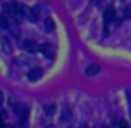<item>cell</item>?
<instances>
[{"label":"cell","mask_w":131,"mask_h":128,"mask_svg":"<svg viewBox=\"0 0 131 128\" xmlns=\"http://www.w3.org/2000/svg\"><path fill=\"white\" fill-rule=\"evenodd\" d=\"M12 108H13V112L17 113V116L20 118V122H22V123H25L27 120H28V115H30L28 106L22 105V103H15V102H12Z\"/></svg>","instance_id":"obj_1"},{"label":"cell","mask_w":131,"mask_h":128,"mask_svg":"<svg viewBox=\"0 0 131 128\" xmlns=\"http://www.w3.org/2000/svg\"><path fill=\"white\" fill-rule=\"evenodd\" d=\"M40 50H42V53L45 55V57H48V58H53L55 57V47H53V45H50V43L40 45Z\"/></svg>","instance_id":"obj_2"},{"label":"cell","mask_w":131,"mask_h":128,"mask_svg":"<svg viewBox=\"0 0 131 128\" xmlns=\"http://www.w3.org/2000/svg\"><path fill=\"white\" fill-rule=\"evenodd\" d=\"M103 20H105V23L108 25L110 22H113L115 20V8H113V5H108L105 10V15H103Z\"/></svg>","instance_id":"obj_3"},{"label":"cell","mask_w":131,"mask_h":128,"mask_svg":"<svg viewBox=\"0 0 131 128\" xmlns=\"http://www.w3.org/2000/svg\"><path fill=\"white\" fill-rule=\"evenodd\" d=\"M85 73H86V77H95V75L100 73V65L96 63H91L86 67V70H85Z\"/></svg>","instance_id":"obj_4"},{"label":"cell","mask_w":131,"mask_h":128,"mask_svg":"<svg viewBox=\"0 0 131 128\" xmlns=\"http://www.w3.org/2000/svg\"><path fill=\"white\" fill-rule=\"evenodd\" d=\"M38 7H33V8H30V10H27V17H28L32 22H37L38 20V17H40V12H38Z\"/></svg>","instance_id":"obj_5"},{"label":"cell","mask_w":131,"mask_h":128,"mask_svg":"<svg viewBox=\"0 0 131 128\" xmlns=\"http://www.w3.org/2000/svg\"><path fill=\"white\" fill-rule=\"evenodd\" d=\"M38 78H42V70H40V68H32V70H28V80L37 82Z\"/></svg>","instance_id":"obj_6"},{"label":"cell","mask_w":131,"mask_h":128,"mask_svg":"<svg viewBox=\"0 0 131 128\" xmlns=\"http://www.w3.org/2000/svg\"><path fill=\"white\" fill-rule=\"evenodd\" d=\"M23 50H27V52H37V50H40V47L35 42H23Z\"/></svg>","instance_id":"obj_7"},{"label":"cell","mask_w":131,"mask_h":128,"mask_svg":"<svg viewBox=\"0 0 131 128\" xmlns=\"http://www.w3.org/2000/svg\"><path fill=\"white\" fill-rule=\"evenodd\" d=\"M55 110H57V106H55L53 103H47V105H43V112L47 113V115H53Z\"/></svg>","instance_id":"obj_8"},{"label":"cell","mask_w":131,"mask_h":128,"mask_svg":"<svg viewBox=\"0 0 131 128\" xmlns=\"http://www.w3.org/2000/svg\"><path fill=\"white\" fill-rule=\"evenodd\" d=\"M45 30H47V32H53V30H55L53 18H47V20H45Z\"/></svg>","instance_id":"obj_9"},{"label":"cell","mask_w":131,"mask_h":128,"mask_svg":"<svg viewBox=\"0 0 131 128\" xmlns=\"http://www.w3.org/2000/svg\"><path fill=\"white\" fill-rule=\"evenodd\" d=\"M61 120H63V122H70L71 120V110L68 108H63V113H61Z\"/></svg>","instance_id":"obj_10"},{"label":"cell","mask_w":131,"mask_h":128,"mask_svg":"<svg viewBox=\"0 0 131 128\" xmlns=\"http://www.w3.org/2000/svg\"><path fill=\"white\" fill-rule=\"evenodd\" d=\"M0 28H10V23L7 22L5 15H0Z\"/></svg>","instance_id":"obj_11"},{"label":"cell","mask_w":131,"mask_h":128,"mask_svg":"<svg viewBox=\"0 0 131 128\" xmlns=\"http://www.w3.org/2000/svg\"><path fill=\"white\" fill-rule=\"evenodd\" d=\"M2 43H3V50H5V53H10V52H12V47H10V43L7 42V38H2Z\"/></svg>","instance_id":"obj_12"},{"label":"cell","mask_w":131,"mask_h":128,"mask_svg":"<svg viewBox=\"0 0 131 128\" xmlns=\"http://www.w3.org/2000/svg\"><path fill=\"white\" fill-rule=\"evenodd\" d=\"M123 17H125V18H131V5L125 7V10H123Z\"/></svg>","instance_id":"obj_13"},{"label":"cell","mask_w":131,"mask_h":128,"mask_svg":"<svg viewBox=\"0 0 131 128\" xmlns=\"http://www.w3.org/2000/svg\"><path fill=\"white\" fill-rule=\"evenodd\" d=\"M118 128H129L128 122H126V120H119V122H118Z\"/></svg>","instance_id":"obj_14"},{"label":"cell","mask_w":131,"mask_h":128,"mask_svg":"<svg viewBox=\"0 0 131 128\" xmlns=\"http://www.w3.org/2000/svg\"><path fill=\"white\" fill-rule=\"evenodd\" d=\"M10 30H12V33H13V35L20 37V30H18V27H10Z\"/></svg>","instance_id":"obj_15"},{"label":"cell","mask_w":131,"mask_h":128,"mask_svg":"<svg viewBox=\"0 0 131 128\" xmlns=\"http://www.w3.org/2000/svg\"><path fill=\"white\" fill-rule=\"evenodd\" d=\"M126 96H128V102H129V106H131V92L126 93Z\"/></svg>","instance_id":"obj_16"},{"label":"cell","mask_w":131,"mask_h":128,"mask_svg":"<svg viewBox=\"0 0 131 128\" xmlns=\"http://www.w3.org/2000/svg\"><path fill=\"white\" fill-rule=\"evenodd\" d=\"M2 103H3V93L0 92V106H2Z\"/></svg>","instance_id":"obj_17"},{"label":"cell","mask_w":131,"mask_h":128,"mask_svg":"<svg viewBox=\"0 0 131 128\" xmlns=\"http://www.w3.org/2000/svg\"><path fill=\"white\" fill-rule=\"evenodd\" d=\"M45 128H55V126H51V125H48V126H45Z\"/></svg>","instance_id":"obj_18"},{"label":"cell","mask_w":131,"mask_h":128,"mask_svg":"<svg viewBox=\"0 0 131 128\" xmlns=\"http://www.w3.org/2000/svg\"><path fill=\"white\" fill-rule=\"evenodd\" d=\"M81 128H88V126H81Z\"/></svg>","instance_id":"obj_19"},{"label":"cell","mask_w":131,"mask_h":128,"mask_svg":"<svg viewBox=\"0 0 131 128\" xmlns=\"http://www.w3.org/2000/svg\"><path fill=\"white\" fill-rule=\"evenodd\" d=\"M103 128H110V126H103Z\"/></svg>","instance_id":"obj_20"},{"label":"cell","mask_w":131,"mask_h":128,"mask_svg":"<svg viewBox=\"0 0 131 128\" xmlns=\"http://www.w3.org/2000/svg\"><path fill=\"white\" fill-rule=\"evenodd\" d=\"M93 2H95V0H93Z\"/></svg>","instance_id":"obj_21"}]
</instances>
